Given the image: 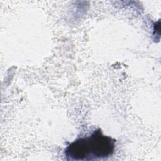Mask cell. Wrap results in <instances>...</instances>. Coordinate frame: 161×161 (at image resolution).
<instances>
[{
  "label": "cell",
  "instance_id": "cell-1",
  "mask_svg": "<svg viewBox=\"0 0 161 161\" xmlns=\"http://www.w3.org/2000/svg\"><path fill=\"white\" fill-rule=\"evenodd\" d=\"M116 140L103 135L100 129L89 136L79 138L69 145L64 152L67 160H92L111 156L115 148Z\"/></svg>",
  "mask_w": 161,
  "mask_h": 161
}]
</instances>
